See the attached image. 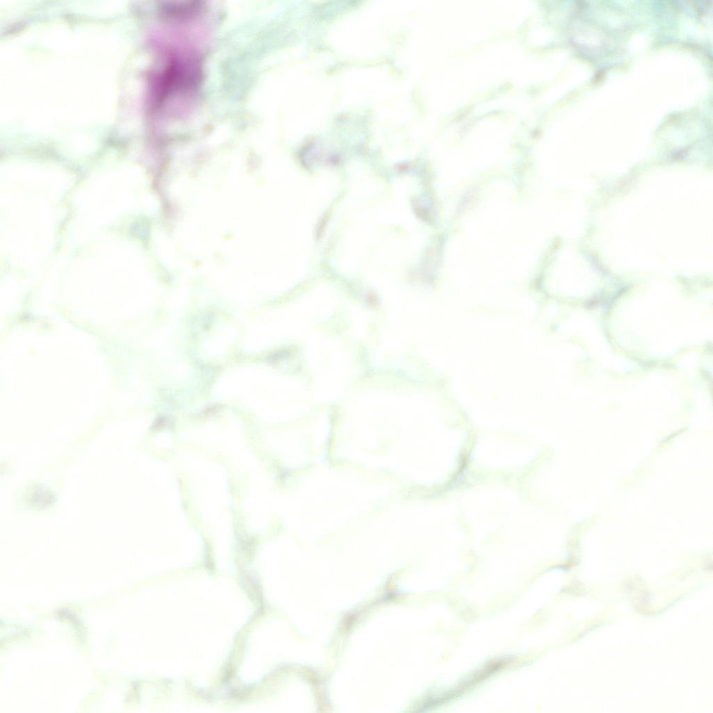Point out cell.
Masks as SVG:
<instances>
[{
	"mask_svg": "<svg viewBox=\"0 0 713 713\" xmlns=\"http://www.w3.org/2000/svg\"><path fill=\"white\" fill-rule=\"evenodd\" d=\"M201 79V67L194 54L173 51L155 78L153 90L159 104L193 94Z\"/></svg>",
	"mask_w": 713,
	"mask_h": 713,
	"instance_id": "6da1fadb",
	"label": "cell"
}]
</instances>
